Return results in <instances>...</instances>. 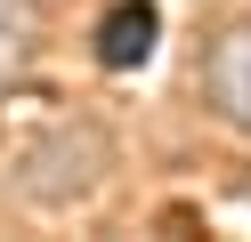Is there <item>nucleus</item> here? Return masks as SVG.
I'll use <instances>...</instances> for the list:
<instances>
[{
    "label": "nucleus",
    "mask_w": 251,
    "mask_h": 242,
    "mask_svg": "<svg viewBox=\"0 0 251 242\" xmlns=\"http://www.w3.org/2000/svg\"><path fill=\"white\" fill-rule=\"evenodd\" d=\"M41 41V0H0V81L17 73Z\"/></svg>",
    "instance_id": "20e7f679"
},
{
    "label": "nucleus",
    "mask_w": 251,
    "mask_h": 242,
    "mask_svg": "<svg viewBox=\"0 0 251 242\" xmlns=\"http://www.w3.org/2000/svg\"><path fill=\"white\" fill-rule=\"evenodd\" d=\"M154 41H162V8L154 0H114L98 24V65L105 73H138L154 57Z\"/></svg>",
    "instance_id": "7ed1b4c3"
},
{
    "label": "nucleus",
    "mask_w": 251,
    "mask_h": 242,
    "mask_svg": "<svg viewBox=\"0 0 251 242\" xmlns=\"http://www.w3.org/2000/svg\"><path fill=\"white\" fill-rule=\"evenodd\" d=\"M98 170H105V129H89V121H73V129H57L41 154H25V177L17 186L33 194V202H73V194H89L98 186Z\"/></svg>",
    "instance_id": "f257e3e1"
},
{
    "label": "nucleus",
    "mask_w": 251,
    "mask_h": 242,
    "mask_svg": "<svg viewBox=\"0 0 251 242\" xmlns=\"http://www.w3.org/2000/svg\"><path fill=\"white\" fill-rule=\"evenodd\" d=\"M202 105L219 121L251 129V24H235V32L211 41V57H202Z\"/></svg>",
    "instance_id": "f03ea898"
}]
</instances>
